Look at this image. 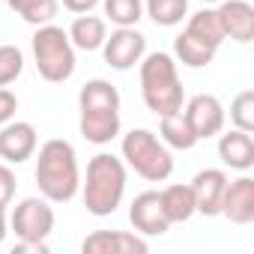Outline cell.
<instances>
[{
    "label": "cell",
    "mask_w": 254,
    "mask_h": 254,
    "mask_svg": "<svg viewBox=\"0 0 254 254\" xmlns=\"http://www.w3.org/2000/svg\"><path fill=\"white\" fill-rule=\"evenodd\" d=\"M126 194V165L111 156L99 153L87 165V180H84V206L93 215H111Z\"/></svg>",
    "instance_id": "cell-3"
},
{
    "label": "cell",
    "mask_w": 254,
    "mask_h": 254,
    "mask_svg": "<svg viewBox=\"0 0 254 254\" xmlns=\"http://www.w3.org/2000/svg\"><path fill=\"white\" fill-rule=\"evenodd\" d=\"M12 194H15V174L6 165H0V206H9Z\"/></svg>",
    "instance_id": "cell-28"
},
{
    "label": "cell",
    "mask_w": 254,
    "mask_h": 254,
    "mask_svg": "<svg viewBox=\"0 0 254 254\" xmlns=\"http://www.w3.org/2000/svg\"><path fill=\"white\" fill-rule=\"evenodd\" d=\"M9 6L27 21V24H48L57 15V0H9Z\"/></svg>",
    "instance_id": "cell-24"
},
{
    "label": "cell",
    "mask_w": 254,
    "mask_h": 254,
    "mask_svg": "<svg viewBox=\"0 0 254 254\" xmlns=\"http://www.w3.org/2000/svg\"><path fill=\"white\" fill-rule=\"evenodd\" d=\"M230 120L236 129L242 132H254V93L251 90H242L233 105H230Z\"/></svg>",
    "instance_id": "cell-27"
},
{
    "label": "cell",
    "mask_w": 254,
    "mask_h": 254,
    "mask_svg": "<svg viewBox=\"0 0 254 254\" xmlns=\"http://www.w3.org/2000/svg\"><path fill=\"white\" fill-rule=\"evenodd\" d=\"M81 111H120V93L111 81L93 78L81 87Z\"/></svg>",
    "instance_id": "cell-18"
},
{
    "label": "cell",
    "mask_w": 254,
    "mask_h": 254,
    "mask_svg": "<svg viewBox=\"0 0 254 254\" xmlns=\"http://www.w3.org/2000/svg\"><path fill=\"white\" fill-rule=\"evenodd\" d=\"M81 135L90 144H111L120 135V111H81Z\"/></svg>",
    "instance_id": "cell-16"
},
{
    "label": "cell",
    "mask_w": 254,
    "mask_h": 254,
    "mask_svg": "<svg viewBox=\"0 0 254 254\" xmlns=\"http://www.w3.org/2000/svg\"><path fill=\"white\" fill-rule=\"evenodd\" d=\"M189 0H147V15L159 27H174L186 18Z\"/></svg>",
    "instance_id": "cell-23"
},
{
    "label": "cell",
    "mask_w": 254,
    "mask_h": 254,
    "mask_svg": "<svg viewBox=\"0 0 254 254\" xmlns=\"http://www.w3.org/2000/svg\"><path fill=\"white\" fill-rule=\"evenodd\" d=\"M36 186L48 203H66L81 189L75 147L63 138H51L39 147L36 159Z\"/></svg>",
    "instance_id": "cell-1"
},
{
    "label": "cell",
    "mask_w": 254,
    "mask_h": 254,
    "mask_svg": "<svg viewBox=\"0 0 254 254\" xmlns=\"http://www.w3.org/2000/svg\"><path fill=\"white\" fill-rule=\"evenodd\" d=\"M147 239L126 230H96L81 242L84 254H147Z\"/></svg>",
    "instance_id": "cell-10"
},
{
    "label": "cell",
    "mask_w": 254,
    "mask_h": 254,
    "mask_svg": "<svg viewBox=\"0 0 254 254\" xmlns=\"http://www.w3.org/2000/svg\"><path fill=\"white\" fill-rule=\"evenodd\" d=\"M105 63L111 69H132L135 63H141L144 51H147V39L135 30V27H117L111 36H105Z\"/></svg>",
    "instance_id": "cell-7"
},
{
    "label": "cell",
    "mask_w": 254,
    "mask_h": 254,
    "mask_svg": "<svg viewBox=\"0 0 254 254\" xmlns=\"http://www.w3.org/2000/svg\"><path fill=\"white\" fill-rule=\"evenodd\" d=\"M227 174L218 168H206L191 180V194H194V209L203 215H221V197L227 189Z\"/></svg>",
    "instance_id": "cell-11"
},
{
    "label": "cell",
    "mask_w": 254,
    "mask_h": 254,
    "mask_svg": "<svg viewBox=\"0 0 254 254\" xmlns=\"http://www.w3.org/2000/svg\"><path fill=\"white\" fill-rule=\"evenodd\" d=\"M15 111H18V99H15L9 90L0 87V126L9 123V120L15 117Z\"/></svg>",
    "instance_id": "cell-29"
},
{
    "label": "cell",
    "mask_w": 254,
    "mask_h": 254,
    "mask_svg": "<svg viewBox=\"0 0 254 254\" xmlns=\"http://www.w3.org/2000/svg\"><path fill=\"white\" fill-rule=\"evenodd\" d=\"M174 54H177V60H180L183 66L200 69V66L212 63V57H215V48H209L206 42H200V39H194L191 33H186V30H183V33L174 39Z\"/></svg>",
    "instance_id": "cell-21"
},
{
    "label": "cell",
    "mask_w": 254,
    "mask_h": 254,
    "mask_svg": "<svg viewBox=\"0 0 254 254\" xmlns=\"http://www.w3.org/2000/svg\"><path fill=\"white\" fill-rule=\"evenodd\" d=\"M159 132H162V141H165L168 147H174V150H191V147L197 144V135L191 132V126H189V120H186L183 111L162 117Z\"/></svg>",
    "instance_id": "cell-20"
},
{
    "label": "cell",
    "mask_w": 254,
    "mask_h": 254,
    "mask_svg": "<svg viewBox=\"0 0 254 254\" xmlns=\"http://www.w3.org/2000/svg\"><path fill=\"white\" fill-rule=\"evenodd\" d=\"M218 156L227 168L233 171H248L254 168V141H251V132H242V129H233L227 135H221L218 141Z\"/></svg>",
    "instance_id": "cell-15"
},
{
    "label": "cell",
    "mask_w": 254,
    "mask_h": 254,
    "mask_svg": "<svg viewBox=\"0 0 254 254\" xmlns=\"http://www.w3.org/2000/svg\"><path fill=\"white\" fill-rule=\"evenodd\" d=\"M218 24L224 39H236V42H251L254 39V6L248 0H224L215 9Z\"/></svg>",
    "instance_id": "cell-13"
},
{
    "label": "cell",
    "mask_w": 254,
    "mask_h": 254,
    "mask_svg": "<svg viewBox=\"0 0 254 254\" xmlns=\"http://www.w3.org/2000/svg\"><path fill=\"white\" fill-rule=\"evenodd\" d=\"M9 224L21 242H45L54 230V209L45 197H27L15 206Z\"/></svg>",
    "instance_id": "cell-6"
},
{
    "label": "cell",
    "mask_w": 254,
    "mask_h": 254,
    "mask_svg": "<svg viewBox=\"0 0 254 254\" xmlns=\"http://www.w3.org/2000/svg\"><path fill=\"white\" fill-rule=\"evenodd\" d=\"M129 221L138 233L144 236H162L168 233L171 221L165 215V206H162V194L159 191H144L132 200V209H129Z\"/></svg>",
    "instance_id": "cell-9"
},
{
    "label": "cell",
    "mask_w": 254,
    "mask_h": 254,
    "mask_svg": "<svg viewBox=\"0 0 254 254\" xmlns=\"http://www.w3.org/2000/svg\"><path fill=\"white\" fill-rule=\"evenodd\" d=\"M186 120H189V126H191V132L197 135V141H206V138H212V135H218L221 129H224V108H221V102L215 99V96H209V93H200V96H194L189 105H186Z\"/></svg>",
    "instance_id": "cell-8"
},
{
    "label": "cell",
    "mask_w": 254,
    "mask_h": 254,
    "mask_svg": "<svg viewBox=\"0 0 254 254\" xmlns=\"http://www.w3.org/2000/svg\"><path fill=\"white\" fill-rule=\"evenodd\" d=\"M33 57L36 69L45 81L63 84L75 72V45L69 42V33L54 24H42L33 36Z\"/></svg>",
    "instance_id": "cell-4"
},
{
    "label": "cell",
    "mask_w": 254,
    "mask_h": 254,
    "mask_svg": "<svg viewBox=\"0 0 254 254\" xmlns=\"http://www.w3.org/2000/svg\"><path fill=\"white\" fill-rule=\"evenodd\" d=\"M162 194V206H165V215L171 224L177 221H189L197 209H194V194H191V186H168Z\"/></svg>",
    "instance_id": "cell-19"
},
{
    "label": "cell",
    "mask_w": 254,
    "mask_h": 254,
    "mask_svg": "<svg viewBox=\"0 0 254 254\" xmlns=\"http://www.w3.org/2000/svg\"><path fill=\"white\" fill-rule=\"evenodd\" d=\"M200 3H218V0H200Z\"/></svg>",
    "instance_id": "cell-33"
},
{
    "label": "cell",
    "mask_w": 254,
    "mask_h": 254,
    "mask_svg": "<svg viewBox=\"0 0 254 254\" xmlns=\"http://www.w3.org/2000/svg\"><path fill=\"white\" fill-rule=\"evenodd\" d=\"M123 159L129 162V168L138 177H144L150 183H162L174 171V159H171L168 147L150 129H132L123 138Z\"/></svg>",
    "instance_id": "cell-5"
},
{
    "label": "cell",
    "mask_w": 254,
    "mask_h": 254,
    "mask_svg": "<svg viewBox=\"0 0 254 254\" xmlns=\"http://www.w3.org/2000/svg\"><path fill=\"white\" fill-rule=\"evenodd\" d=\"M105 15L117 27H135L144 15L141 0H105Z\"/></svg>",
    "instance_id": "cell-25"
},
{
    "label": "cell",
    "mask_w": 254,
    "mask_h": 254,
    "mask_svg": "<svg viewBox=\"0 0 254 254\" xmlns=\"http://www.w3.org/2000/svg\"><path fill=\"white\" fill-rule=\"evenodd\" d=\"M105 36H108V30H105V21L102 18H96V15H78L75 21H72V27H69V42L75 45V48H81V51H96V48H102L105 45Z\"/></svg>",
    "instance_id": "cell-17"
},
{
    "label": "cell",
    "mask_w": 254,
    "mask_h": 254,
    "mask_svg": "<svg viewBox=\"0 0 254 254\" xmlns=\"http://www.w3.org/2000/svg\"><path fill=\"white\" fill-rule=\"evenodd\" d=\"M186 33H191L194 39L206 42V45H209V48H215V51H218V45L224 42V33H221V24H218L215 9H200V12H194V15L189 18Z\"/></svg>",
    "instance_id": "cell-22"
},
{
    "label": "cell",
    "mask_w": 254,
    "mask_h": 254,
    "mask_svg": "<svg viewBox=\"0 0 254 254\" xmlns=\"http://www.w3.org/2000/svg\"><path fill=\"white\" fill-rule=\"evenodd\" d=\"M96 3H99V0H63V6H66L69 12H78V15L90 12V9H93Z\"/></svg>",
    "instance_id": "cell-30"
},
{
    "label": "cell",
    "mask_w": 254,
    "mask_h": 254,
    "mask_svg": "<svg viewBox=\"0 0 254 254\" xmlns=\"http://www.w3.org/2000/svg\"><path fill=\"white\" fill-rule=\"evenodd\" d=\"M36 153V129L30 123H3L0 129V159L21 165Z\"/></svg>",
    "instance_id": "cell-12"
},
{
    "label": "cell",
    "mask_w": 254,
    "mask_h": 254,
    "mask_svg": "<svg viewBox=\"0 0 254 254\" xmlns=\"http://www.w3.org/2000/svg\"><path fill=\"white\" fill-rule=\"evenodd\" d=\"M221 215H227L233 224H251L254 221V180L239 177L227 183L221 197Z\"/></svg>",
    "instance_id": "cell-14"
},
{
    "label": "cell",
    "mask_w": 254,
    "mask_h": 254,
    "mask_svg": "<svg viewBox=\"0 0 254 254\" xmlns=\"http://www.w3.org/2000/svg\"><path fill=\"white\" fill-rule=\"evenodd\" d=\"M141 93L153 114L168 117L183 111V81L177 75V63L165 51H153L150 57H141Z\"/></svg>",
    "instance_id": "cell-2"
},
{
    "label": "cell",
    "mask_w": 254,
    "mask_h": 254,
    "mask_svg": "<svg viewBox=\"0 0 254 254\" xmlns=\"http://www.w3.org/2000/svg\"><path fill=\"white\" fill-rule=\"evenodd\" d=\"M24 69V54L15 45H0V87H9Z\"/></svg>",
    "instance_id": "cell-26"
},
{
    "label": "cell",
    "mask_w": 254,
    "mask_h": 254,
    "mask_svg": "<svg viewBox=\"0 0 254 254\" xmlns=\"http://www.w3.org/2000/svg\"><path fill=\"white\" fill-rule=\"evenodd\" d=\"M6 236V206H0V242Z\"/></svg>",
    "instance_id": "cell-32"
},
{
    "label": "cell",
    "mask_w": 254,
    "mask_h": 254,
    "mask_svg": "<svg viewBox=\"0 0 254 254\" xmlns=\"http://www.w3.org/2000/svg\"><path fill=\"white\" fill-rule=\"evenodd\" d=\"M21 251H36V254H48V245H45V242H21V239H18V245H15V254H21Z\"/></svg>",
    "instance_id": "cell-31"
}]
</instances>
